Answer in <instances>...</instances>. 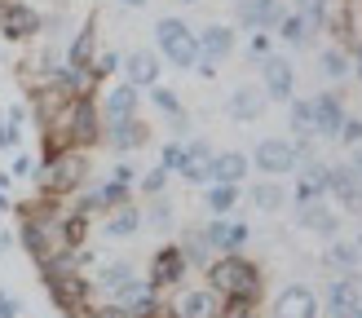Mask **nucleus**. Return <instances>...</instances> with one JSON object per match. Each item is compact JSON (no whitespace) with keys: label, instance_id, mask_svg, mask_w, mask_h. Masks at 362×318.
Listing matches in <instances>:
<instances>
[{"label":"nucleus","instance_id":"393cba45","mask_svg":"<svg viewBox=\"0 0 362 318\" xmlns=\"http://www.w3.org/2000/svg\"><path fill=\"white\" fill-rule=\"evenodd\" d=\"M243 172H247V155H239V151H221V155L208 159V177H216V182H234V186H239Z\"/></svg>","mask_w":362,"mask_h":318},{"label":"nucleus","instance_id":"9d476101","mask_svg":"<svg viewBox=\"0 0 362 318\" xmlns=\"http://www.w3.org/2000/svg\"><path fill=\"white\" fill-rule=\"evenodd\" d=\"M269 318H318V296L314 288H305V283H292V288H283Z\"/></svg>","mask_w":362,"mask_h":318},{"label":"nucleus","instance_id":"8fccbe9b","mask_svg":"<svg viewBox=\"0 0 362 318\" xmlns=\"http://www.w3.org/2000/svg\"><path fill=\"white\" fill-rule=\"evenodd\" d=\"M115 182H124V186H133V164H119V168H115Z\"/></svg>","mask_w":362,"mask_h":318},{"label":"nucleus","instance_id":"aec40b11","mask_svg":"<svg viewBox=\"0 0 362 318\" xmlns=\"http://www.w3.org/2000/svg\"><path fill=\"white\" fill-rule=\"evenodd\" d=\"M327 314H332V318H358V314H362V305H358V283H354V274L336 278L332 288H327Z\"/></svg>","mask_w":362,"mask_h":318},{"label":"nucleus","instance_id":"412c9836","mask_svg":"<svg viewBox=\"0 0 362 318\" xmlns=\"http://www.w3.org/2000/svg\"><path fill=\"white\" fill-rule=\"evenodd\" d=\"M300 230H310V235H322V239H336L340 235V217L322 204V199H314V204H300Z\"/></svg>","mask_w":362,"mask_h":318},{"label":"nucleus","instance_id":"4468645a","mask_svg":"<svg viewBox=\"0 0 362 318\" xmlns=\"http://www.w3.org/2000/svg\"><path fill=\"white\" fill-rule=\"evenodd\" d=\"M194 45H199V58H204V66H216V62H226L230 53H234V31L221 27V23H212L194 35Z\"/></svg>","mask_w":362,"mask_h":318},{"label":"nucleus","instance_id":"7ed1b4c3","mask_svg":"<svg viewBox=\"0 0 362 318\" xmlns=\"http://www.w3.org/2000/svg\"><path fill=\"white\" fill-rule=\"evenodd\" d=\"M155 40H159V53H164L173 66H194L199 45H194V31L181 23V18H159V23H155Z\"/></svg>","mask_w":362,"mask_h":318},{"label":"nucleus","instance_id":"39448f33","mask_svg":"<svg viewBox=\"0 0 362 318\" xmlns=\"http://www.w3.org/2000/svg\"><path fill=\"white\" fill-rule=\"evenodd\" d=\"M111 300H115V305L129 314V318H155V310H159V288H155L151 278H137V274H133L124 288L111 292Z\"/></svg>","mask_w":362,"mask_h":318},{"label":"nucleus","instance_id":"49530a36","mask_svg":"<svg viewBox=\"0 0 362 318\" xmlns=\"http://www.w3.org/2000/svg\"><path fill=\"white\" fill-rule=\"evenodd\" d=\"M18 310H23V305H18L9 292H0V318H18Z\"/></svg>","mask_w":362,"mask_h":318},{"label":"nucleus","instance_id":"b1692460","mask_svg":"<svg viewBox=\"0 0 362 318\" xmlns=\"http://www.w3.org/2000/svg\"><path fill=\"white\" fill-rule=\"evenodd\" d=\"M146 137H151V129L141 124L137 115L133 119H124V124H111L106 129V141H111L115 151H137V146H146Z\"/></svg>","mask_w":362,"mask_h":318},{"label":"nucleus","instance_id":"2f4dec72","mask_svg":"<svg viewBox=\"0 0 362 318\" xmlns=\"http://www.w3.org/2000/svg\"><path fill=\"white\" fill-rule=\"evenodd\" d=\"M292 133L310 146V137H314V102H300L292 98Z\"/></svg>","mask_w":362,"mask_h":318},{"label":"nucleus","instance_id":"2eb2a0df","mask_svg":"<svg viewBox=\"0 0 362 318\" xmlns=\"http://www.w3.org/2000/svg\"><path fill=\"white\" fill-rule=\"evenodd\" d=\"M327 190L345 208H358V194H362V186H358V155L345 159V164H332L327 168Z\"/></svg>","mask_w":362,"mask_h":318},{"label":"nucleus","instance_id":"bb28decb","mask_svg":"<svg viewBox=\"0 0 362 318\" xmlns=\"http://www.w3.org/2000/svg\"><path fill=\"white\" fill-rule=\"evenodd\" d=\"M292 13L305 23V31H310V35H318L322 27L332 23V5H327V0H296V9H292Z\"/></svg>","mask_w":362,"mask_h":318},{"label":"nucleus","instance_id":"a18cd8bd","mask_svg":"<svg viewBox=\"0 0 362 318\" xmlns=\"http://www.w3.org/2000/svg\"><path fill=\"white\" fill-rule=\"evenodd\" d=\"M84 318H129L119 305H102V310H84Z\"/></svg>","mask_w":362,"mask_h":318},{"label":"nucleus","instance_id":"7c9ffc66","mask_svg":"<svg viewBox=\"0 0 362 318\" xmlns=\"http://www.w3.org/2000/svg\"><path fill=\"white\" fill-rule=\"evenodd\" d=\"M327 265H332V270L354 274V270H358V243H354V239H336L332 252H327Z\"/></svg>","mask_w":362,"mask_h":318},{"label":"nucleus","instance_id":"c756f323","mask_svg":"<svg viewBox=\"0 0 362 318\" xmlns=\"http://www.w3.org/2000/svg\"><path fill=\"white\" fill-rule=\"evenodd\" d=\"M181 257H186V265H208L212 261V247H208L204 230H186V239H181Z\"/></svg>","mask_w":362,"mask_h":318},{"label":"nucleus","instance_id":"1a4fd4ad","mask_svg":"<svg viewBox=\"0 0 362 318\" xmlns=\"http://www.w3.org/2000/svg\"><path fill=\"white\" fill-rule=\"evenodd\" d=\"M40 18L31 5H23V0H5L0 5V31L9 35V40H31V35H40Z\"/></svg>","mask_w":362,"mask_h":318},{"label":"nucleus","instance_id":"cd10ccee","mask_svg":"<svg viewBox=\"0 0 362 318\" xmlns=\"http://www.w3.org/2000/svg\"><path fill=\"white\" fill-rule=\"evenodd\" d=\"M137 230H141V212H137V208H129V204H124V208L115 212V217L106 221V239H133Z\"/></svg>","mask_w":362,"mask_h":318},{"label":"nucleus","instance_id":"f8f14e48","mask_svg":"<svg viewBox=\"0 0 362 318\" xmlns=\"http://www.w3.org/2000/svg\"><path fill=\"white\" fill-rule=\"evenodd\" d=\"M345 102L340 93H322L314 98V137H327V141H340V129H345Z\"/></svg>","mask_w":362,"mask_h":318},{"label":"nucleus","instance_id":"58836bf2","mask_svg":"<svg viewBox=\"0 0 362 318\" xmlns=\"http://www.w3.org/2000/svg\"><path fill=\"white\" fill-rule=\"evenodd\" d=\"M168 221H173V208H168L164 199H155V204L146 208V217H141V225H159V230H164Z\"/></svg>","mask_w":362,"mask_h":318},{"label":"nucleus","instance_id":"37998d69","mask_svg":"<svg viewBox=\"0 0 362 318\" xmlns=\"http://www.w3.org/2000/svg\"><path fill=\"white\" fill-rule=\"evenodd\" d=\"M164 182H168V168H155V172H146L141 190H146V194H159V190H164Z\"/></svg>","mask_w":362,"mask_h":318},{"label":"nucleus","instance_id":"3c124183","mask_svg":"<svg viewBox=\"0 0 362 318\" xmlns=\"http://www.w3.org/2000/svg\"><path fill=\"white\" fill-rule=\"evenodd\" d=\"M119 5H133L137 9V5H146V0H119Z\"/></svg>","mask_w":362,"mask_h":318},{"label":"nucleus","instance_id":"09e8293b","mask_svg":"<svg viewBox=\"0 0 362 318\" xmlns=\"http://www.w3.org/2000/svg\"><path fill=\"white\" fill-rule=\"evenodd\" d=\"M27 172H31V155L18 151V155H13V177H27Z\"/></svg>","mask_w":362,"mask_h":318},{"label":"nucleus","instance_id":"de8ad7c7","mask_svg":"<svg viewBox=\"0 0 362 318\" xmlns=\"http://www.w3.org/2000/svg\"><path fill=\"white\" fill-rule=\"evenodd\" d=\"M119 66V58H115V53H102V58H98V66H93V76H106V71H115Z\"/></svg>","mask_w":362,"mask_h":318},{"label":"nucleus","instance_id":"0eeeda50","mask_svg":"<svg viewBox=\"0 0 362 318\" xmlns=\"http://www.w3.org/2000/svg\"><path fill=\"white\" fill-rule=\"evenodd\" d=\"M283 13H287L283 0H239L234 5V23L247 31H274L283 23Z\"/></svg>","mask_w":362,"mask_h":318},{"label":"nucleus","instance_id":"c9c22d12","mask_svg":"<svg viewBox=\"0 0 362 318\" xmlns=\"http://www.w3.org/2000/svg\"><path fill=\"white\" fill-rule=\"evenodd\" d=\"M279 31H283V40H287V45H292V49H305V45H310V40H314V35H310V31H305V23H300V18H296L292 9H287V13H283V23H279Z\"/></svg>","mask_w":362,"mask_h":318},{"label":"nucleus","instance_id":"6ab92c4d","mask_svg":"<svg viewBox=\"0 0 362 318\" xmlns=\"http://www.w3.org/2000/svg\"><path fill=\"white\" fill-rule=\"evenodd\" d=\"M159 80V58L151 49H133L129 58H124V84H133V88H151Z\"/></svg>","mask_w":362,"mask_h":318},{"label":"nucleus","instance_id":"9b49d317","mask_svg":"<svg viewBox=\"0 0 362 318\" xmlns=\"http://www.w3.org/2000/svg\"><path fill=\"white\" fill-rule=\"evenodd\" d=\"M261 71H265V84H261L265 102H292V93H296V71H292V62H287V58H265Z\"/></svg>","mask_w":362,"mask_h":318},{"label":"nucleus","instance_id":"c03bdc74","mask_svg":"<svg viewBox=\"0 0 362 318\" xmlns=\"http://www.w3.org/2000/svg\"><path fill=\"white\" fill-rule=\"evenodd\" d=\"M340 137H345V146H358V137H362V129H358V115H349V119H345V129H340Z\"/></svg>","mask_w":362,"mask_h":318},{"label":"nucleus","instance_id":"a211bd4d","mask_svg":"<svg viewBox=\"0 0 362 318\" xmlns=\"http://www.w3.org/2000/svg\"><path fill=\"white\" fill-rule=\"evenodd\" d=\"M204 235H208V247H212V252H221V257H226V252H239V247L247 243L252 230H247L243 221H226V217H221V221H212Z\"/></svg>","mask_w":362,"mask_h":318},{"label":"nucleus","instance_id":"4c0bfd02","mask_svg":"<svg viewBox=\"0 0 362 318\" xmlns=\"http://www.w3.org/2000/svg\"><path fill=\"white\" fill-rule=\"evenodd\" d=\"M155 106H159V111H168L173 119H186V111H181V102H177V93H173V88H155Z\"/></svg>","mask_w":362,"mask_h":318},{"label":"nucleus","instance_id":"423d86ee","mask_svg":"<svg viewBox=\"0 0 362 318\" xmlns=\"http://www.w3.org/2000/svg\"><path fill=\"white\" fill-rule=\"evenodd\" d=\"M221 314H226V300L212 288H181L173 300V318H221Z\"/></svg>","mask_w":362,"mask_h":318},{"label":"nucleus","instance_id":"f257e3e1","mask_svg":"<svg viewBox=\"0 0 362 318\" xmlns=\"http://www.w3.org/2000/svg\"><path fill=\"white\" fill-rule=\"evenodd\" d=\"M208 288L230 305H257L261 300V270L243 252H226L208 261Z\"/></svg>","mask_w":362,"mask_h":318},{"label":"nucleus","instance_id":"a878e982","mask_svg":"<svg viewBox=\"0 0 362 318\" xmlns=\"http://www.w3.org/2000/svg\"><path fill=\"white\" fill-rule=\"evenodd\" d=\"M265 111V93H261V88L257 84H243V88H234V98H230V115L234 119H257Z\"/></svg>","mask_w":362,"mask_h":318},{"label":"nucleus","instance_id":"dca6fc26","mask_svg":"<svg viewBox=\"0 0 362 318\" xmlns=\"http://www.w3.org/2000/svg\"><path fill=\"white\" fill-rule=\"evenodd\" d=\"M186 270L190 265H186V257H181V247H159L155 261H151V283L155 288H177Z\"/></svg>","mask_w":362,"mask_h":318},{"label":"nucleus","instance_id":"e433bc0d","mask_svg":"<svg viewBox=\"0 0 362 318\" xmlns=\"http://www.w3.org/2000/svg\"><path fill=\"white\" fill-rule=\"evenodd\" d=\"M98 204H102V208H124V204H129V186H124V182H111L106 190H98Z\"/></svg>","mask_w":362,"mask_h":318},{"label":"nucleus","instance_id":"f3484780","mask_svg":"<svg viewBox=\"0 0 362 318\" xmlns=\"http://www.w3.org/2000/svg\"><path fill=\"white\" fill-rule=\"evenodd\" d=\"M300 168V182H296V204H314L327 194V164H318L314 155H305V164Z\"/></svg>","mask_w":362,"mask_h":318},{"label":"nucleus","instance_id":"72a5a7b5","mask_svg":"<svg viewBox=\"0 0 362 318\" xmlns=\"http://www.w3.org/2000/svg\"><path fill=\"white\" fill-rule=\"evenodd\" d=\"M318 66H322V76H327V80H345L349 66H354V58H349L345 49H327V53L318 58Z\"/></svg>","mask_w":362,"mask_h":318},{"label":"nucleus","instance_id":"6e6552de","mask_svg":"<svg viewBox=\"0 0 362 318\" xmlns=\"http://www.w3.org/2000/svg\"><path fill=\"white\" fill-rule=\"evenodd\" d=\"M49 296H53V305H58L62 314H76L84 318V300H88V278L84 274H58V278H49Z\"/></svg>","mask_w":362,"mask_h":318},{"label":"nucleus","instance_id":"79ce46f5","mask_svg":"<svg viewBox=\"0 0 362 318\" xmlns=\"http://www.w3.org/2000/svg\"><path fill=\"white\" fill-rule=\"evenodd\" d=\"M18 141H23V124H0V146L18 151Z\"/></svg>","mask_w":362,"mask_h":318},{"label":"nucleus","instance_id":"5701e85b","mask_svg":"<svg viewBox=\"0 0 362 318\" xmlns=\"http://www.w3.org/2000/svg\"><path fill=\"white\" fill-rule=\"evenodd\" d=\"M93 53H98V23H84L80 35H76V40H71V49H66V66L93 71Z\"/></svg>","mask_w":362,"mask_h":318},{"label":"nucleus","instance_id":"c85d7f7f","mask_svg":"<svg viewBox=\"0 0 362 318\" xmlns=\"http://www.w3.org/2000/svg\"><path fill=\"white\" fill-rule=\"evenodd\" d=\"M129 278H133V265H129V261H106L102 270H98V278H93V288L115 292V288H124Z\"/></svg>","mask_w":362,"mask_h":318},{"label":"nucleus","instance_id":"20e7f679","mask_svg":"<svg viewBox=\"0 0 362 318\" xmlns=\"http://www.w3.org/2000/svg\"><path fill=\"white\" fill-rule=\"evenodd\" d=\"M305 159V151L296 146V141H283V137H265L257 151H252V159L247 164H257L261 172H269V177H283V172H292L296 164Z\"/></svg>","mask_w":362,"mask_h":318},{"label":"nucleus","instance_id":"473e14b6","mask_svg":"<svg viewBox=\"0 0 362 318\" xmlns=\"http://www.w3.org/2000/svg\"><path fill=\"white\" fill-rule=\"evenodd\" d=\"M204 199H208L212 212H221V217H226V212H234V204H239V186H234V182H216Z\"/></svg>","mask_w":362,"mask_h":318},{"label":"nucleus","instance_id":"f03ea898","mask_svg":"<svg viewBox=\"0 0 362 318\" xmlns=\"http://www.w3.org/2000/svg\"><path fill=\"white\" fill-rule=\"evenodd\" d=\"M84 172H88V159L84 151H58V155H49L45 164H40V194L45 199H58V194H71L80 182H84Z\"/></svg>","mask_w":362,"mask_h":318},{"label":"nucleus","instance_id":"f704fd0d","mask_svg":"<svg viewBox=\"0 0 362 318\" xmlns=\"http://www.w3.org/2000/svg\"><path fill=\"white\" fill-rule=\"evenodd\" d=\"M252 204H257L261 212H279V208L287 204V194H283V186H274V182H261L257 190H252Z\"/></svg>","mask_w":362,"mask_h":318},{"label":"nucleus","instance_id":"4be33fe9","mask_svg":"<svg viewBox=\"0 0 362 318\" xmlns=\"http://www.w3.org/2000/svg\"><path fill=\"white\" fill-rule=\"evenodd\" d=\"M98 115L106 119V129H111V124L133 119V115H137V88H133V84L111 88V98H106V106H98Z\"/></svg>","mask_w":362,"mask_h":318},{"label":"nucleus","instance_id":"ddd939ff","mask_svg":"<svg viewBox=\"0 0 362 318\" xmlns=\"http://www.w3.org/2000/svg\"><path fill=\"white\" fill-rule=\"evenodd\" d=\"M31 106H35V124H40V129H49V124H53V119H58L66 106H71V93H66V88L53 80V76H49L40 88H35V102H31Z\"/></svg>","mask_w":362,"mask_h":318},{"label":"nucleus","instance_id":"864d4df0","mask_svg":"<svg viewBox=\"0 0 362 318\" xmlns=\"http://www.w3.org/2000/svg\"><path fill=\"white\" fill-rule=\"evenodd\" d=\"M0 5H5V0H0Z\"/></svg>","mask_w":362,"mask_h":318},{"label":"nucleus","instance_id":"ea45409f","mask_svg":"<svg viewBox=\"0 0 362 318\" xmlns=\"http://www.w3.org/2000/svg\"><path fill=\"white\" fill-rule=\"evenodd\" d=\"M181 164H186V146H177V141H168V146H164V155H159V168L177 172Z\"/></svg>","mask_w":362,"mask_h":318},{"label":"nucleus","instance_id":"603ef678","mask_svg":"<svg viewBox=\"0 0 362 318\" xmlns=\"http://www.w3.org/2000/svg\"><path fill=\"white\" fill-rule=\"evenodd\" d=\"M181 5H190V0H181Z\"/></svg>","mask_w":362,"mask_h":318},{"label":"nucleus","instance_id":"a19ab883","mask_svg":"<svg viewBox=\"0 0 362 318\" xmlns=\"http://www.w3.org/2000/svg\"><path fill=\"white\" fill-rule=\"evenodd\" d=\"M269 53H274V49H269V35L257 31V35H252V45H247V58H252V62H265Z\"/></svg>","mask_w":362,"mask_h":318}]
</instances>
